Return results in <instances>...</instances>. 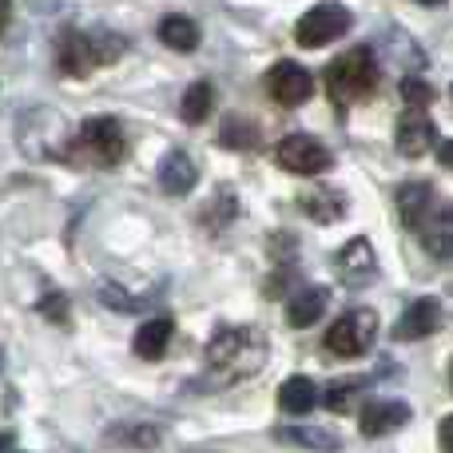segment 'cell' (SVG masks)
<instances>
[{"label": "cell", "mask_w": 453, "mask_h": 453, "mask_svg": "<svg viewBox=\"0 0 453 453\" xmlns=\"http://www.w3.org/2000/svg\"><path fill=\"white\" fill-rule=\"evenodd\" d=\"M263 366H266V338L255 326H223L207 342V370H211V382L219 386L255 378Z\"/></svg>", "instance_id": "6da1fadb"}, {"label": "cell", "mask_w": 453, "mask_h": 453, "mask_svg": "<svg viewBox=\"0 0 453 453\" xmlns=\"http://www.w3.org/2000/svg\"><path fill=\"white\" fill-rule=\"evenodd\" d=\"M124 40L111 36V32L104 28H68L60 32V40H56V64H60L64 76L80 80V76H92L96 68H104V64H111L119 52H124Z\"/></svg>", "instance_id": "7a4b0ae2"}, {"label": "cell", "mask_w": 453, "mask_h": 453, "mask_svg": "<svg viewBox=\"0 0 453 453\" xmlns=\"http://www.w3.org/2000/svg\"><path fill=\"white\" fill-rule=\"evenodd\" d=\"M378 84V60L370 52V44L350 48L338 60H330L326 68V96L334 108H350V104L366 100Z\"/></svg>", "instance_id": "3957f363"}, {"label": "cell", "mask_w": 453, "mask_h": 453, "mask_svg": "<svg viewBox=\"0 0 453 453\" xmlns=\"http://www.w3.org/2000/svg\"><path fill=\"white\" fill-rule=\"evenodd\" d=\"M124 156H127L124 127H119V119H111V116L84 119L76 140H72V148H68L72 164H84V167H116Z\"/></svg>", "instance_id": "277c9868"}, {"label": "cell", "mask_w": 453, "mask_h": 453, "mask_svg": "<svg viewBox=\"0 0 453 453\" xmlns=\"http://www.w3.org/2000/svg\"><path fill=\"white\" fill-rule=\"evenodd\" d=\"M374 334H378V314L358 306V311H346L326 330V350L334 358H358V354H366L374 346Z\"/></svg>", "instance_id": "5b68a950"}, {"label": "cell", "mask_w": 453, "mask_h": 453, "mask_svg": "<svg viewBox=\"0 0 453 453\" xmlns=\"http://www.w3.org/2000/svg\"><path fill=\"white\" fill-rule=\"evenodd\" d=\"M354 24V16L346 12L342 4L326 0V4H314L306 16H298L295 24V40L303 48H322V44H334L338 36H346Z\"/></svg>", "instance_id": "8992f818"}, {"label": "cell", "mask_w": 453, "mask_h": 453, "mask_svg": "<svg viewBox=\"0 0 453 453\" xmlns=\"http://www.w3.org/2000/svg\"><path fill=\"white\" fill-rule=\"evenodd\" d=\"M274 164L290 175H319L330 167V151H326V143H319L314 135L295 132L274 148Z\"/></svg>", "instance_id": "52a82bcc"}, {"label": "cell", "mask_w": 453, "mask_h": 453, "mask_svg": "<svg viewBox=\"0 0 453 453\" xmlns=\"http://www.w3.org/2000/svg\"><path fill=\"white\" fill-rule=\"evenodd\" d=\"M410 231L422 239V247L430 250L434 258H449L453 255V203L438 196L430 207H426L422 219L410 226Z\"/></svg>", "instance_id": "ba28073f"}, {"label": "cell", "mask_w": 453, "mask_h": 453, "mask_svg": "<svg viewBox=\"0 0 453 453\" xmlns=\"http://www.w3.org/2000/svg\"><path fill=\"white\" fill-rule=\"evenodd\" d=\"M311 92H314V76L303 68V64L282 60L266 72V96H271L274 104H282V108H298V104H306Z\"/></svg>", "instance_id": "9c48e42d"}, {"label": "cell", "mask_w": 453, "mask_h": 453, "mask_svg": "<svg viewBox=\"0 0 453 453\" xmlns=\"http://www.w3.org/2000/svg\"><path fill=\"white\" fill-rule=\"evenodd\" d=\"M394 143H398V151L406 159H422L426 151H434V143H438V127H434V119L426 116V111L410 108L406 116L398 119V135H394Z\"/></svg>", "instance_id": "30bf717a"}, {"label": "cell", "mask_w": 453, "mask_h": 453, "mask_svg": "<svg viewBox=\"0 0 453 453\" xmlns=\"http://www.w3.org/2000/svg\"><path fill=\"white\" fill-rule=\"evenodd\" d=\"M441 326V303L438 298H414V303L406 306V314L398 319V338L402 342H422V338L438 334Z\"/></svg>", "instance_id": "8fae6325"}, {"label": "cell", "mask_w": 453, "mask_h": 453, "mask_svg": "<svg viewBox=\"0 0 453 453\" xmlns=\"http://www.w3.org/2000/svg\"><path fill=\"white\" fill-rule=\"evenodd\" d=\"M338 274H342V282H350V287H366L378 274V258H374V247H370L366 234L350 239L338 250Z\"/></svg>", "instance_id": "7c38bea8"}, {"label": "cell", "mask_w": 453, "mask_h": 453, "mask_svg": "<svg viewBox=\"0 0 453 453\" xmlns=\"http://www.w3.org/2000/svg\"><path fill=\"white\" fill-rule=\"evenodd\" d=\"M406 422H410V406H406V402H398V398H378V402H370V406L362 410V418H358V426H362V434H366V438H382V434H394V430H402Z\"/></svg>", "instance_id": "4fadbf2b"}, {"label": "cell", "mask_w": 453, "mask_h": 453, "mask_svg": "<svg viewBox=\"0 0 453 453\" xmlns=\"http://www.w3.org/2000/svg\"><path fill=\"white\" fill-rule=\"evenodd\" d=\"M326 303H330V290L326 287L298 290V295L287 303V322H290V326H298V330L314 326V322L322 319V311H326Z\"/></svg>", "instance_id": "5bb4252c"}, {"label": "cell", "mask_w": 453, "mask_h": 453, "mask_svg": "<svg viewBox=\"0 0 453 453\" xmlns=\"http://www.w3.org/2000/svg\"><path fill=\"white\" fill-rule=\"evenodd\" d=\"M196 180H199V172L188 151H172V156L159 164V188H164L167 196H188V191L196 188Z\"/></svg>", "instance_id": "9a60e30c"}, {"label": "cell", "mask_w": 453, "mask_h": 453, "mask_svg": "<svg viewBox=\"0 0 453 453\" xmlns=\"http://www.w3.org/2000/svg\"><path fill=\"white\" fill-rule=\"evenodd\" d=\"M172 319H151L140 326V334H135V354H140L143 362H156L167 354V342H172Z\"/></svg>", "instance_id": "2e32d148"}, {"label": "cell", "mask_w": 453, "mask_h": 453, "mask_svg": "<svg viewBox=\"0 0 453 453\" xmlns=\"http://www.w3.org/2000/svg\"><path fill=\"white\" fill-rule=\"evenodd\" d=\"M199 24L191 20V16H164L159 20V40H164L167 48H175V52H196L199 48Z\"/></svg>", "instance_id": "e0dca14e"}, {"label": "cell", "mask_w": 453, "mask_h": 453, "mask_svg": "<svg viewBox=\"0 0 453 453\" xmlns=\"http://www.w3.org/2000/svg\"><path fill=\"white\" fill-rule=\"evenodd\" d=\"M298 203H303V211L311 215L314 223H338L346 215V196H338V191H326V188L306 191Z\"/></svg>", "instance_id": "ac0fdd59"}, {"label": "cell", "mask_w": 453, "mask_h": 453, "mask_svg": "<svg viewBox=\"0 0 453 453\" xmlns=\"http://www.w3.org/2000/svg\"><path fill=\"white\" fill-rule=\"evenodd\" d=\"M434 199H438V191H434L430 183H422V180L402 183V188H398V215H402V223L414 226L426 215V207H430Z\"/></svg>", "instance_id": "d6986e66"}, {"label": "cell", "mask_w": 453, "mask_h": 453, "mask_svg": "<svg viewBox=\"0 0 453 453\" xmlns=\"http://www.w3.org/2000/svg\"><path fill=\"white\" fill-rule=\"evenodd\" d=\"M319 398H322L319 386H314L311 378H303V374L287 378V382L279 386V406L287 410V414H306V410H314V402Z\"/></svg>", "instance_id": "ffe728a7"}, {"label": "cell", "mask_w": 453, "mask_h": 453, "mask_svg": "<svg viewBox=\"0 0 453 453\" xmlns=\"http://www.w3.org/2000/svg\"><path fill=\"white\" fill-rule=\"evenodd\" d=\"M211 111H215V88H211V80H196V84L183 92V100H180L183 124H203Z\"/></svg>", "instance_id": "44dd1931"}, {"label": "cell", "mask_w": 453, "mask_h": 453, "mask_svg": "<svg viewBox=\"0 0 453 453\" xmlns=\"http://www.w3.org/2000/svg\"><path fill=\"white\" fill-rule=\"evenodd\" d=\"M282 441H295V446L303 449H319V453H334L342 441L334 438L330 430H319V426H287V430H279Z\"/></svg>", "instance_id": "7402d4cb"}, {"label": "cell", "mask_w": 453, "mask_h": 453, "mask_svg": "<svg viewBox=\"0 0 453 453\" xmlns=\"http://www.w3.org/2000/svg\"><path fill=\"white\" fill-rule=\"evenodd\" d=\"M111 441H127V446H159L164 441V434H159V426H119L116 434H111Z\"/></svg>", "instance_id": "603a6c76"}, {"label": "cell", "mask_w": 453, "mask_h": 453, "mask_svg": "<svg viewBox=\"0 0 453 453\" xmlns=\"http://www.w3.org/2000/svg\"><path fill=\"white\" fill-rule=\"evenodd\" d=\"M402 100H406V108L426 111L434 104V88L426 84V80H418V76H406L402 80Z\"/></svg>", "instance_id": "cb8c5ba5"}, {"label": "cell", "mask_w": 453, "mask_h": 453, "mask_svg": "<svg viewBox=\"0 0 453 453\" xmlns=\"http://www.w3.org/2000/svg\"><path fill=\"white\" fill-rule=\"evenodd\" d=\"M362 386H366V378H350V382H334L326 394V406L334 410V414H342L346 406H350V394H358Z\"/></svg>", "instance_id": "d4e9b609"}, {"label": "cell", "mask_w": 453, "mask_h": 453, "mask_svg": "<svg viewBox=\"0 0 453 453\" xmlns=\"http://www.w3.org/2000/svg\"><path fill=\"white\" fill-rule=\"evenodd\" d=\"M223 143L226 148H255V127L250 124H226L223 127Z\"/></svg>", "instance_id": "484cf974"}, {"label": "cell", "mask_w": 453, "mask_h": 453, "mask_svg": "<svg viewBox=\"0 0 453 453\" xmlns=\"http://www.w3.org/2000/svg\"><path fill=\"white\" fill-rule=\"evenodd\" d=\"M40 314L52 322H68V298L64 295H44L40 298Z\"/></svg>", "instance_id": "4316f807"}, {"label": "cell", "mask_w": 453, "mask_h": 453, "mask_svg": "<svg viewBox=\"0 0 453 453\" xmlns=\"http://www.w3.org/2000/svg\"><path fill=\"white\" fill-rule=\"evenodd\" d=\"M104 303L111 306V311H140L143 303H132L127 295H119V290H111V287H104Z\"/></svg>", "instance_id": "83f0119b"}, {"label": "cell", "mask_w": 453, "mask_h": 453, "mask_svg": "<svg viewBox=\"0 0 453 453\" xmlns=\"http://www.w3.org/2000/svg\"><path fill=\"white\" fill-rule=\"evenodd\" d=\"M438 441H441V453H453V414H449V418H441V426H438Z\"/></svg>", "instance_id": "f1b7e54d"}, {"label": "cell", "mask_w": 453, "mask_h": 453, "mask_svg": "<svg viewBox=\"0 0 453 453\" xmlns=\"http://www.w3.org/2000/svg\"><path fill=\"white\" fill-rule=\"evenodd\" d=\"M438 159H441V167H449V172H453V140H446L438 148Z\"/></svg>", "instance_id": "f546056e"}, {"label": "cell", "mask_w": 453, "mask_h": 453, "mask_svg": "<svg viewBox=\"0 0 453 453\" xmlns=\"http://www.w3.org/2000/svg\"><path fill=\"white\" fill-rule=\"evenodd\" d=\"M418 4H426V8H434V4H446V0H418Z\"/></svg>", "instance_id": "4dcf8cb0"}, {"label": "cell", "mask_w": 453, "mask_h": 453, "mask_svg": "<svg viewBox=\"0 0 453 453\" xmlns=\"http://www.w3.org/2000/svg\"><path fill=\"white\" fill-rule=\"evenodd\" d=\"M449 386H453V358H449Z\"/></svg>", "instance_id": "1f68e13d"}]
</instances>
